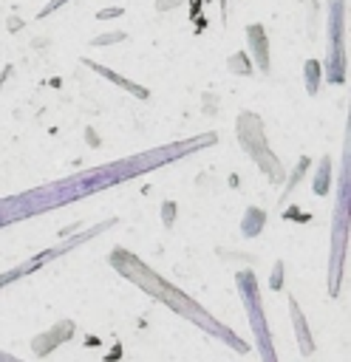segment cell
I'll return each mask as SVG.
<instances>
[{
	"label": "cell",
	"instance_id": "obj_1",
	"mask_svg": "<svg viewBox=\"0 0 351 362\" xmlns=\"http://www.w3.org/2000/svg\"><path fill=\"white\" fill-rule=\"evenodd\" d=\"M110 263H113L116 269H122V274H125V277L136 280V283H139L142 288H147V291H150L153 297H159L161 303H167V305H173L176 311L187 314L190 320H198L201 325H207V328H212V331L224 334V337H226V339H229V342H232L235 348H241V351H243V342H238V339H235V337H232L229 331H224L221 325L209 322V320H207V314H204V311H201L198 305H192V303H190V300H187V297H184V294H181L178 288H173L170 283H164L161 277H156V274H153L150 269H144V266H142V263H139V260H136L133 255H125V252L119 249V252H113Z\"/></svg>",
	"mask_w": 351,
	"mask_h": 362
},
{
	"label": "cell",
	"instance_id": "obj_2",
	"mask_svg": "<svg viewBox=\"0 0 351 362\" xmlns=\"http://www.w3.org/2000/svg\"><path fill=\"white\" fill-rule=\"evenodd\" d=\"M246 37H249V45H252V54H255V65L266 74L269 71V42H266V28L260 23H252L246 25Z\"/></svg>",
	"mask_w": 351,
	"mask_h": 362
},
{
	"label": "cell",
	"instance_id": "obj_3",
	"mask_svg": "<svg viewBox=\"0 0 351 362\" xmlns=\"http://www.w3.org/2000/svg\"><path fill=\"white\" fill-rule=\"evenodd\" d=\"M85 65H91L96 74H102L105 79H110V82H116V85H122V88H127L130 93H136L139 99H147V90L144 88H139V85H133L130 79H125V76H119L116 71H110V68H105V65H96V62H85Z\"/></svg>",
	"mask_w": 351,
	"mask_h": 362
},
{
	"label": "cell",
	"instance_id": "obj_4",
	"mask_svg": "<svg viewBox=\"0 0 351 362\" xmlns=\"http://www.w3.org/2000/svg\"><path fill=\"white\" fill-rule=\"evenodd\" d=\"M292 311H294V322H297V334H300V348H303V354H311V351H314V345H311V334H306L303 317H300V311H297L294 303H292Z\"/></svg>",
	"mask_w": 351,
	"mask_h": 362
},
{
	"label": "cell",
	"instance_id": "obj_5",
	"mask_svg": "<svg viewBox=\"0 0 351 362\" xmlns=\"http://www.w3.org/2000/svg\"><path fill=\"white\" fill-rule=\"evenodd\" d=\"M317 74H320V65L314 59H309L306 62V88H309V93H317Z\"/></svg>",
	"mask_w": 351,
	"mask_h": 362
},
{
	"label": "cell",
	"instance_id": "obj_6",
	"mask_svg": "<svg viewBox=\"0 0 351 362\" xmlns=\"http://www.w3.org/2000/svg\"><path fill=\"white\" fill-rule=\"evenodd\" d=\"M328 167H331V164H328V158H326V161H323V167H320V175H317V184H314V189H317L320 195H323V192L328 189V184H326V175H328Z\"/></svg>",
	"mask_w": 351,
	"mask_h": 362
},
{
	"label": "cell",
	"instance_id": "obj_7",
	"mask_svg": "<svg viewBox=\"0 0 351 362\" xmlns=\"http://www.w3.org/2000/svg\"><path fill=\"white\" fill-rule=\"evenodd\" d=\"M122 37H125L122 31H113L110 37H96V40H93V45H105V42H113V40H122Z\"/></svg>",
	"mask_w": 351,
	"mask_h": 362
},
{
	"label": "cell",
	"instance_id": "obj_8",
	"mask_svg": "<svg viewBox=\"0 0 351 362\" xmlns=\"http://www.w3.org/2000/svg\"><path fill=\"white\" fill-rule=\"evenodd\" d=\"M62 3H68V0H51V3H48V6H45L42 11H40V17H48V14H51V11H57V8L62 6Z\"/></svg>",
	"mask_w": 351,
	"mask_h": 362
},
{
	"label": "cell",
	"instance_id": "obj_9",
	"mask_svg": "<svg viewBox=\"0 0 351 362\" xmlns=\"http://www.w3.org/2000/svg\"><path fill=\"white\" fill-rule=\"evenodd\" d=\"M122 14V8H102L99 11V20H105V17H119Z\"/></svg>",
	"mask_w": 351,
	"mask_h": 362
},
{
	"label": "cell",
	"instance_id": "obj_10",
	"mask_svg": "<svg viewBox=\"0 0 351 362\" xmlns=\"http://www.w3.org/2000/svg\"><path fill=\"white\" fill-rule=\"evenodd\" d=\"M272 286H275V288H277V286H280V263H277V266H275V277H272Z\"/></svg>",
	"mask_w": 351,
	"mask_h": 362
}]
</instances>
